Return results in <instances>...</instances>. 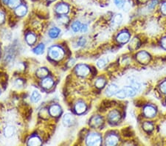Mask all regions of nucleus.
I'll list each match as a JSON object with an SVG mask.
<instances>
[{"label": "nucleus", "mask_w": 166, "mask_h": 146, "mask_svg": "<svg viewBox=\"0 0 166 146\" xmlns=\"http://www.w3.org/2000/svg\"><path fill=\"white\" fill-rule=\"evenodd\" d=\"M109 122L112 123H117L120 120V114L117 110H113L109 114L108 116Z\"/></svg>", "instance_id": "39448f33"}, {"label": "nucleus", "mask_w": 166, "mask_h": 146, "mask_svg": "<svg viewBox=\"0 0 166 146\" xmlns=\"http://www.w3.org/2000/svg\"><path fill=\"white\" fill-rule=\"evenodd\" d=\"M75 110L78 114H81L87 110V105L82 102H78L75 106Z\"/></svg>", "instance_id": "4468645a"}, {"label": "nucleus", "mask_w": 166, "mask_h": 146, "mask_svg": "<svg viewBox=\"0 0 166 146\" xmlns=\"http://www.w3.org/2000/svg\"><path fill=\"white\" fill-rule=\"evenodd\" d=\"M27 144L29 145H40L42 144V140H40L39 137L34 136V137H32L30 139Z\"/></svg>", "instance_id": "f3484780"}, {"label": "nucleus", "mask_w": 166, "mask_h": 146, "mask_svg": "<svg viewBox=\"0 0 166 146\" xmlns=\"http://www.w3.org/2000/svg\"><path fill=\"white\" fill-rule=\"evenodd\" d=\"M157 4H158V1H157V0H151V1L149 2V3L148 4V8L149 9L152 10L155 8Z\"/></svg>", "instance_id": "473e14b6"}, {"label": "nucleus", "mask_w": 166, "mask_h": 146, "mask_svg": "<svg viewBox=\"0 0 166 146\" xmlns=\"http://www.w3.org/2000/svg\"><path fill=\"white\" fill-rule=\"evenodd\" d=\"M107 62L108 61L106 58H101V59L98 60V62H97V65H98V67H99L100 69H103L106 66Z\"/></svg>", "instance_id": "c85d7f7f"}, {"label": "nucleus", "mask_w": 166, "mask_h": 146, "mask_svg": "<svg viewBox=\"0 0 166 146\" xmlns=\"http://www.w3.org/2000/svg\"><path fill=\"white\" fill-rule=\"evenodd\" d=\"M26 41H27V42L28 44L32 45V44H34L36 41V36H35L33 33H29V34L27 35Z\"/></svg>", "instance_id": "4be33fe9"}, {"label": "nucleus", "mask_w": 166, "mask_h": 146, "mask_svg": "<svg viewBox=\"0 0 166 146\" xmlns=\"http://www.w3.org/2000/svg\"><path fill=\"white\" fill-rule=\"evenodd\" d=\"M116 96L117 98H120V99H124L126 98L127 96V94H126V91L124 90V89H121V90H118V92H117Z\"/></svg>", "instance_id": "7c9ffc66"}, {"label": "nucleus", "mask_w": 166, "mask_h": 146, "mask_svg": "<svg viewBox=\"0 0 166 146\" xmlns=\"http://www.w3.org/2000/svg\"><path fill=\"white\" fill-rule=\"evenodd\" d=\"M81 23H80L79 22H74V23L72 24V30L74 32H78L81 29Z\"/></svg>", "instance_id": "2f4dec72"}, {"label": "nucleus", "mask_w": 166, "mask_h": 146, "mask_svg": "<svg viewBox=\"0 0 166 146\" xmlns=\"http://www.w3.org/2000/svg\"><path fill=\"white\" fill-rule=\"evenodd\" d=\"M58 21H59V23L64 24V25H65V24H67V22H68L69 19L67 17V16H61V17L59 18Z\"/></svg>", "instance_id": "f704fd0d"}, {"label": "nucleus", "mask_w": 166, "mask_h": 146, "mask_svg": "<svg viewBox=\"0 0 166 146\" xmlns=\"http://www.w3.org/2000/svg\"><path fill=\"white\" fill-rule=\"evenodd\" d=\"M0 93H1V90H0Z\"/></svg>", "instance_id": "49530a36"}, {"label": "nucleus", "mask_w": 166, "mask_h": 146, "mask_svg": "<svg viewBox=\"0 0 166 146\" xmlns=\"http://www.w3.org/2000/svg\"><path fill=\"white\" fill-rule=\"evenodd\" d=\"M143 129H144L147 132H151V131L154 129V126H153V124L150 122H145L143 125Z\"/></svg>", "instance_id": "a878e982"}, {"label": "nucleus", "mask_w": 166, "mask_h": 146, "mask_svg": "<svg viewBox=\"0 0 166 146\" xmlns=\"http://www.w3.org/2000/svg\"><path fill=\"white\" fill-rule=\"evenodd\" d=\"M140 45V41L137 39H134V40H132V41L130 44V48L132 50H137L139 47Z\"/></svg>", "instance_id": "c756f323"}, {"label": "nucleus", "mask_w": 166, "mask_h": 146, "mask_svg": "<svg viewBox=\"0 0 166 146\" xmlns=\"http://www.w3.org/2000/svg\"><path fill=\"white\" fill-rule=\"evenodd\" d=\"M49 55L52 59L59 61L64 58V51L61 47H58V46H53L49 50Z\"/></svg>", "instance_id": "f257e3e1"}, {"label": "nucleus", "mask_w": 166, "mask_h": 146, "mask_svg": "<svg viewBox=\"0 0 166 146\" xmlns=\"http://www.w3.org/2000/svg\"><path fill=\"white\" fill-rule=\"evenodd\" d=\"M75 123V117L73 115L71 114L67 113L64 114V117H63V123L67 127H70V126H72Z\"/></svg>", "instance_id": "0eeeda50"}, {"label": "nucleus", "mask_w": 166, "mask_h": 146, "mask_svg": "<svg viewBox=\"0 0 166 146\" xmlns=\"http://www.w3.org/2000/svg\"><path fill=\"white\" fill-rule=\"evenodd\" d=\"M87 30H88L87 25H83L82 27H81V30H82V32H86Z\"/></svg>", "instance_id": "79ce46f5"}, {"label": "nucleus", "mask_w": 166, "mask_h": 146, "mask_svg": "<svg viewBox=\"0 0 166 146\" xmlns=\"http://www.w3.org/2000/svg\"><path fill=\"white\" fill-rule=\"evenodd\" d=\"M20 0H10L8 2V5L11 8H17L20 5Z\"/></svg>", "instance_id": "cd10ccee"}, {"label": "nucleus", "mask_w": 166, "mask_h": 146, "mask_svg": "<svg viewBox=\"0 0 166 146\" xmlns=\"http://www.w3.org/2000/svg\"><path fill=\"white\" fill-rule=\"evenodd\" d=\"M50 115L53 117H58L61 113V109L58 105H53L49 109Z\"/></svg>", "instance_id": "f8f14e48"}, {"label": "nucleus", "mask_w": 166, "mask_h": 146, "mask_svg": "<svg viewBox=\"0 0 166 146\" xmlns=\"http://www.w3.org/2000/svg\"><path fill=\"white\" fill-rule=\"evenodd\" d=\"M160 90H161V92H162V93L166 94V81H164L163 83H162L161 85H160Z\"/></svg>", "instance_id": "c9c22d12"}, {"label": "nucleus", "mask_w": 166, "mask_h": 146, "mask_svg": "<svg viewBox=\"0 0 166 146\" xmlns=\"http://www.w3.org/2000/svg\"><path fill=\"white\" fill-rule=\"evenodd\" d=\"M10 0H3V2H5V4H8V2H9Z\"/></svg>", "instance_id": "c03bdc74"}, {"label": "nucleus", "mask_w": 166, "mask_h": 146, "mask_svg": "<svg viewBox=\"0 0 166 146\" xmlns=\"http://www.w3.org/2000/svg\"><path fill=\"white\" fill-rule=\"evenodd\" d=\"M90 126L94 128H99L103 124V118L101 116H94L90 120Z\"/></svg>", "instance_id": "423d86ee"}, {"label": "nucleus", "mask_w": 166, "mask_h": 146, "mask_svg": "<svg viewBox=\"0 0 166 146\" xmlns=\"http://www.w3.org/2000/svg\"><path fill=\"white\" fill-rule=\"evenodd\" d=\"M101 144V136L98 133L89 134L87 138V145H100Z\"/></svg>", "instance_id": "f03ea898"}, {"label": "nucleus", "mask_w": 166, "mask_h": 146, "mask_svg": "<svg viewBox=\"0 0 166 146\" xmlns=\"http://www.w3.org/2000/svg\"><path fill=\"white\" fill-rule=\"evenodd\" d=\"M161 43H162V46L163 47V48L166 50V37L163 38L162 40V41H161Z\"/></svg>", "instance_id": "ea45409f"}, {"label": "nucleus", "mask_w": 166, "mask_h": 146, "mask_svg": "<svg viewBox=\"0 0 166 146\" xmlns=\"http://www.w3.org/2000/svg\"><path fill=\"white\" fill-rule=\"evenodd\" d=\"M85 44H86V40L85 39H84V38H81V39L78 41V44H79V45L84 46Z\"/></svg>", "instance_id": "58836bf2"}, {"label": "nucleus", "mask_w": 166, "mask_h": 146, "mask_svg": "<svg viewBox=\"0 0 166 146\" xmlns=\"http://www.w3.org/2000/svg\"><path fill=\"white\" fill-rule=\"evenodd\" d=\"M50 1H54V0H50Z\"/></svg>", "instance_id": "a18cd8bd"}, {"label": "nucleus", "mask_w": 166, "mask_h": 146, "mask_svg": "<svg viewBox=\"0 0 166 146\" xmlns=\"http://www.w3.org/2000/svg\"><path fill=\"white\" fill-rule=\"evenodd\" d=\"M69 6L66 4H58L56 8V12L58 14H66L69 12Z\"/></svg>", "instance_id": "ddd939ff"}, {"label": "nucleus", "mask_w": 166, "mask_h": 146, "mask_svg": "<svg viewBox=\"0 0 166 146\" xmlns=\"http://www.w3.org/2000/svg\"><path fill=\"white\" fill-rule=\"evenodd\" d=\"M137 59L141 64H147L150 61V55L146 52H140L137 55Z\"/></svg>", "instance_id": "20e7f679"}, {"label": "nucleus", "mask_w": 166, "mask_h": 146, "mask_svg": "<svg viewBox=\"0 0 166 146\" xmlns=\"http://www.w3.org/2000/svg\"><path fill=\"white\" fill-rule=\"evenodd\" d=\"M118 142V137L115 134H109L106 139V144L107 145H116Z\"/></svg>", "instance_id": "9d476101"}, {"label": "nucleus", "mask_w": 166, "mask_h": 146, "mask_svg": "<svg viewBox=\"0 0 166 146\" xmlns=\"http://www.w3.org/2000/svg\"><path fill=\"white\" fill-rule=\"evenodd\" d=\"M129 39H130V35L127 32H122L117 37V41L121 44H125L128 42L129 41Z\"/></svg>", "instance_id": "9b49d317"}, {"label": "nucleus", "mask_w": 166, "mask_h": 146, "mask_svg": "<svg viewBox=\"0 0 166 146\" xmlns=\"http://www.w3.org/2000/svg\"><path fill=\"white\" fill-rule=\"evenodd\" d=\"M44 45L43 44H40L39 45H38L37 47H35V49L33 50V52H34V53H36V55H41L44 53Z\"/></svg>", "instance_id": "393cba45"}, {"label": "nucleus", "mask_w": 166, "mask_h": 146, "mask_svg": "<svg viewBox=\"0 0 166 146\" xmlns=\"http://www.w3.org/2000/svg\"><path fill=\"white\" fill-rule=\"evenodd\" d=\"M75 72L78 76L86 77L89 73V68L85 64H79L75 68Z\"/></svg>", "instance_id": "7ed1b4c3"}, {"label": "nucleus", "mask_w": 166, "mask_h": 146, "mask_svg": "<svg viewBox=\"0 0 166 146\" xmlns=\"http://www.w3.org/2000/svg\"><path fill=\"white\" fill-rule=\"evenodd\" d=\"M156 109L154 106H147L145 107L144 109V114L145 116L149 117V118H151V117H154L156 115Z\"/></svg>", "instance_id": "1a4fd4ad"}, {"label": "nucleus", "mask_w": 166, "mask_h": 146, "mask_svg": "<svg viewBox=\"0 0 166 146\" xmlns=\"http://www.w3.org/2000/svg\"><path fill=\"white\" fill-rule=\"evenodd\" d=\"M4 21H5V16L3 13H0V24L3 23Z\"/></svg>", "instance_id": "a19ab883"}, {"label": "nucleus", "mask_w": 166, "mask_h": 146, "mask_svg": "<svg viewBox=\"0 0 166 146\" xmlns=\"http://www.w3.org/2000/svg\"><path fill=\"white\" fill-rule=\"evenodd\" d=\"M23 84H24V82H23V81L22 80H21V79H18V80H16V81H15V86H16V87H18V88H20V87H22V86H23Z\"/></svg>", "instance_id": "e433bc0d"}, {"label": "nucleus", "mask_w": 166, "mask_h": 146, "mask_svg": "<svg viewBox=\"0 0 166 146\" xmlns=\"http://www.w3.org/2000/svg\"><path fill=\"white\" fill-rule=\"evenodd\" d=\"M61 33V30L60 29H58V27H53L52 29H50V30L49 31V36L52 39H56L58 36L59 33Z\"/></svg>", "instance_id": "6ab92c4d"}, {"label": "nucleus", "mask_w": 166, "mask_h": 146, "mask_svg": "<svg viewBox=\"0 0 166 146\" xmlns=\"http://www.w3.org/2000/svg\"><path fill=\"white\" fill-rule=\"evenodd\" d=\"M48 75V70L46 68H39V69L36 71V75L39 78H44Z\"/></svg>", "instance_id": "aec40b11"}, {"label": "nucleus", "mask_w": 166, "mask_h": 146, "mask_svg": "<svg viewBox=\"0 0 166 146\" xmlns=\"http://www.w3.org/2000/svg\"><path fill=\"white\" fill-rule=\"evenodd\" d=\"M27 8L25 5H19V7L16 8V14L19 16H23L27 13Z\"/></svg>", "instance_id": "a211bd4d"}, {"label": "nucleus", "mask_w": 166, "mask_h": 146, "mask_svg": "<svg viewBox=\"0 0 166 146\" xmlns=\"http://www.w3.org/2000/svg\"><path fill=\"white\" fill-rule=\"evenodd\" d=\"M74 64H75V61L74 60H70V61H69V64H68V65H69V67H71L72 66H73L74 65Z\"/></svg>", "instance_id": "37998d69"}, {"label": "nucleus", "mask_w": 166, "mask_h": 146, "mask_svg": "<svg viewBox=\"0 0 166 146\" xmlns=\"http://www.w3.org/2000/svg\"><path fill=\"white\" fill-rule=\"evenodd\" d=\"M15 132H16V129H15V128L12 126H7V127L5 128V130H4L5 136L6 137H8V138H11V137H12L14 135V134H15Z\"/></svg>", "instance_id": "dca6fc26"}, {"label": "nucleus", "mask_w": 166, "mask_h": 146, "mask_svg": "<svg viewBox=\"0 0 166 146\" xmlns=\"http://www.w3.org/2000/svg\"><path fill=\"white\" fill-rule=\"evenodd\" d=\"M123 89H124V90L126 91L128 97H133L136 95V90H135L134 88H133V87L126 86L124 87Z\"/></svg>", "instance_id": "5701e85b"}, {"label": "nucleus", "mask_w": 166, "mask_h": 146, "mask_svg": "<svg viewBox=\"0 0 166 146\" xmlns=\"http://www.w3.org/2000/svg\"><path fill=\"white\" fill-rule=\"evenodd\" d=\"M125 2L126 1L125 0H115V3L118 8H123L125 5Z\"/></svg>", "instance_id": "72a5a7b5"}, {"label": "nucleus", "mask_w": 166, "mask_h": 146, "mask_svg": "<svg viewBox=\"0 0 166 146\" xmlns=\"http://www.w3.org/2000/svg\"><path fill=\"white\" fill-rule=\"evenodd\" d=\"M161 12L164 15H166V2H164V3L161 6Z\"/></svg>", "instance_id": "4c0bfd02"}, {"label": "nucleus", "mask_w": 166, "mask_h": 146, "mask_svg": "<svg viewBox=\"0 0 166 146\" xmlns=\"http://www.w3.org/2000/svg\"><path fill=\"white\" fill-rule=\"evenodd\" d=\"M142 1H143V0H142Z\"/></svg>", "instance_id": "de8ad7c7"}, {"label": "nucleus", "mask_w": 166, "mask_h": 146, "mask_svg": "<svg viewBox=\"0 0 166 146\" xmlns=\"http://www.w3.org/2000/svg\"><path fill=\"white\" fill-rule=\"evenodd\" d=\"M30 99H31L33 103H38L41 100V94L39 93L38 91H34V92L32 93Z\"/></svg>", "instance_id": "412c9836"}, {"label": "nucleus", "mask_w": 166, "mask_h": 146, "mask_svg": "<svg viewBox=\"0 0 166 146\" xmlns=\"http://www.w3.org/2000/svg\"><path fill=\"white\" fill-rule=\"evenodd\" d=\"M119 90L117 85L115 84H112L107 87V89H106V95L109 97H112L113 95H115L117 92Z\"/></svg>", "instance_id": "6e6552de"}, {"label": "nucleus", "mask_w": 166, "mask_h": 146, "mask_svg": "<svg viewBox=\"0 0 166 146\" xmlns=\"http://www.w3.org/2000/svg\"><path fill=\"white\" fill-rule=\"evenodd\" d=\"M53 84H54V81L52 78H46L42 81V86L43 88L46 89H50L53 87Z\"/></svg>", "instance_id": "2eb2a0df"}, {"label": "nucleus", "mask_w": 166, "mask_h": 146, "mask_svg": "<svg viewBox=\"0 0 166 146\" xmlns=\"http://www.w3.org/2000/svg\"><path fill=\"white\" fill-rule=\"evenodd\" d=\"M106 85V80L103 78H99L95 82V86L98 89H101Z\"/></svg>", "instance_id": "bb28decb"}, {"label": "nucleus", "mask_w": 166, "mask_h": 146, "mask_svg": "<svg viewBox=\"0 0 166 146\" xmlns=\"http://www.w3.org/2000/svg\"><path fill=\"white\" fill-rule=\"evenodd\" d=\"M122 21H123V17H122L121 14H117V15H115L114 16L112 23H113V25L117 26V25H120L121 24Z\"/></svg>", "instance_id": "b1692460"}]
</instances>
